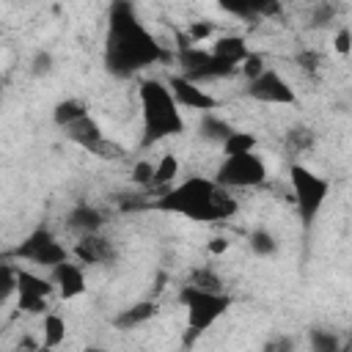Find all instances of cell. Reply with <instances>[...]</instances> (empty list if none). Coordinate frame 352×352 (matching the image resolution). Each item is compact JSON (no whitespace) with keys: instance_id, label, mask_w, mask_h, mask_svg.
<instances>
[{"instance_id":"6da1fadb","label":"cell","mask_w":352,"mask_h":352,"mask_svg":"<svg viewBox=\"0 0 352 352\" xmlns=\"http://www.w3.org/2000/svg\"><path fill=\"white\" fill-rule=\"evenodd\" d=\"M165 47L140 22L129 3H113L104 36V66L113 77H132L160 60H165Z\"/></svg>"},{"instance_id":"7a4b0ae2","label":"cell","mask_w":352,"mask_h":352,"mask_svg":"<svg viewBox=\"0 0 352 352\" xmlns=\"http://www.w3.org/2000/svg\"><path fill=\"white\" fill-rule=\"evenodd\" d=\"M151 206L157 212L182 214L195 223H217L236 214V198L206 176H187L176 187L165 190Z\"/></svg>"},{"instance_id":"3957f363","label":"cell","mask_w":352,"mask_h":352,"mask_svg":"<svg viewBox=\"0 0 352 352\" xmlns=\"http://www.w3.org/2000/svg\"><path fill=\"white\" fill-rule=\"evenodd\" d=\"M138 99H140V118H143V146H154L187 129L182 107L176 104L168 88V80H160V77L140 80Z\"/></svg>"},{"instance_id":"277c9868","label":"cell","mask_w":352,"mask_h":352,"mask_svg":"<svg viewBox=\"0 0 352 352\" xmlns=\"http://www.w3.org/2000/svg\"><path fill=\"white\" fill-rule=\"evenodd\" d=\"M179 302L187 311V338L184 341L190 344L192 338L204 336L220 316H226L234 300L226 292H220V294L217 292H201V289L184 283L179 289Z\"/></svg>"},{"instance_id":"5b68a950","label":"cell","mask_w":352,"mask_h":352,"mask_svg":"<svg viewBox=\"0 0 352 352\" xmlns=\"http://www.w3.org/2000/svg\"><path fill=\"white\" fill-rule=\"evenodd\" d=\"M289 184H292L297 214H300L302 226H311L330 195V182L324 176H319L316 170H311L308 165L292 162L289 165Z\"/></svg>"},{"instance_id":"8992f818","label":"cell","mask_w":352,"mask_h":352,"mask_svg":"<svg viewBox=\"0 0 352 352\" xmlns=\"http://www.w3.org/2000/svg\"><path fill=\"white\" fill-rule=\"evenodd\" d=\"M267 179V165L258 154H239V157H223V162L214 170V184L217 187H258Z\"/></svg>"},{"instance_id":"52a82bcc","label":"cell","mask_w":352,"mask_h":352,"mask_svg":"<svg viewBox=\"0 0 352 352\" xmlns=\"http://www.w3.org/2000/svg\"><path fill=\"white\" fill-rule=\"evenodd\" d=\"M176 63H179V74L192 80V82H204V80H217V77H231L236 69L223 63L220 58H214L209 50H198L190 44H179L176 47Z\"/></svg>"},{"instance_id":"ba28073f","label":"cell","mask_w":352,"mask_h":352,"mask_svg":"<svg viewBox=\"0 0 352 352\" xmlns=\"http://www.w3.org/2000/svg\"><path fill=\"white\" fill-rule=\"evenodd\" d=\"M14 256L22 258V261H33L38 267H58L63 261H69V250L55 239V234L50 228H36L30 231L16 248H14Z\"/></svg>"},{"instance_id":"9c48e42d","label":"cell","mask_w":352,"mask_h":352,"mask_svg":"<svg viewBox=\"0 0 352 352\" xmlns=\"http://www.w3.org/2000/svg\"><path fill=\"white\" fill-rule=\"evenodd\" d=\"M248 96L261 104H294L297 94L286 77H280L275 69H267L261 77L248 82Z\"/></svg>"},{"instance_id":"30bf717a","label":"cell","mask_w":352,"mask_h":352,"mask_svg":"<svg viewBox=\"0 0 352 352\" xmlns=\"http://www.w3.org/2000/svg\"><path fill=\"white\" fill-rule=\"evenodd\" d=\"M168 88H170V94H173V99H176L179 107H184V110H198L201 116H204V113H212V110L220 104V99H214V96L206 94L198 82H192V80H187V77H182V74L168 77Z\"/></svg>"},{"instance_id":"8fae6325","label":"cell","mask_w":352,"mask_h":352,"mask_svg":"<svg viewBox=\"0 0 352 352\" xmlns=\"http://www.w3.org/2000/svg\"><path fill=\"white\" fill-rule=\"evenodd\" d=\"M77 264H107L116 258V245L99 234H85L72 248Z\"/></svg>"},{"instance_id":"7c38bea8","label":"cell","mask_w":352,"mask_h":352,"mask_svg":"<svg viewBox=\"0 0 352 352\" xmlns=\"http://www.w3.org/2000/svg\"><path fill=\"white\" fill-rule=\"evenodd\" d=\"M50 280L55 283V289H58V294L63 300H74V297H80L85 292V272L74 261H63V264L52 267Z\"/></svg>"},{"instance_id":"4fadbf2b","label":"cell","mask_w":352,"mask_h":352,"mask_svg":"<svg viewBox=\"0 0 352 352\" xmlns=\"http://www.w3.org/2000/svg\"><path fill=\"white\" fill-rule=\"evenodd\" d=\"M209 52H212L214 58H220L223 63L239 69V66L245 63V58L250 55V47H248V41H245L242 36H236V33H223V36L214 38V44H212Z\"/></svg>"},{"instance_id":"5bb4252c","label":"cell","mask_w":352,"mask_h":352,"mask_svg":"<svg viewBox=\"0 0 352 352\" xmlns=\"http://www.w3.org/2000/svg\"><path fill=\"white\" fill-rule=\"evenodd\" d=\"M154 316H157V302H151V300H140V302H132V305L121 308V311L113 316V327L126 333V330H135V327L151 322Z\"/></svg>"},{"instance_id":"9a60e30c","label":"cell","mask_w":352,"mask_h":352,"mask_svg":"<svg viewBox=\"0 0 352 352\" xmlns=\"http://www.w3.org/2000/svg\"><path fill=\"white\" fill-rule=\"evenodd\" d=\"M66 138H69L72 143H77L80 148H85L88 154H94V151H96V146L104 140L102 126H99L91 116H85V118H80L77 124H72V126L66 129Z\"/></svg>"},{"instance_id":"2e32d148","label":"cell","mask_w":352,"mask_h":352,"mask_svg":"<svg viewBox=\"0 0 352 352\" xmlns=\"http://www.w3.org/2000/svg\"><path fill=\"white\" fill-rule=\"evenodd\" d=\"M66 220H69V228L80 231L82 236H85V234H99V228H102V223H104L102 212H99L96 206H88V204L74 206Z\"/></svg>"},{"instance_id":"e0dca14e","label":"cell","mask_w":352,"mask_h":352,"mask_svg":"<svg viewBox=\"0 0 352 352\" xmlns=\"http://www.w3.org/2000/svg\"><path fill=\"white\" fill-rule=\"evenodd\" d=\"M231 132H234V126H231L226 118L214 116V113H204L201 121H198V135H201L204 140H209V143H220V146H223V143L231 138Z\"/></svg>"},{"instance_id":"ac0fdd59","label":"cell","mask_w":352,"mask_h":352,"mask_svg":"<svg viewBox=\"0 0 352 352\" xmlns=\"http://www.w3.org/2000/svg\"><path fill=\"white\" fill-rule=\"evenodd\" d=\"M88 116V104L82 99H60L55 107H52V121L63 129H69L72 124H77L80 118Z\"/></svg>"},{"instance_id":"d6986e66","label":"cell","mask_w":352,"mask_h":352,"mask_svg":"<svg viewBox=\"0 0 352 352\" xmlns=\"http://www.w3.org/2000/svg\"><path fill=\"white\" fill-rule=\"evenodd\" d=\"M55 292V283L50 278H41L30 270H16V294H36V297H50Z\"/></svg>"},{"instance_id":"ffe728a7","label":"cell","mask_w":352,"mask_h":352,"mask_svg":"<svg viewBox=\"0 0 352 352\" xmlns=\"http://www.w3.org/2000/svg\"><path fill=\"white\" fill-rule=\"evenodd\" d=\"M66 341V319L60 314H44V322H41V344L55 349Z\"/></svg>"},{"instance_id":"44dd1931","label":"cell","mask_w":352,"mask_h":352,"mask_svg":"<svg viewBox=\"0 0 352 352\" xmlns=\"http://www.w3.org/2000/svg\"><path fill=\"white\" fill-rule=\"evenodd\" d=\"M256 135L253 132H245V129H234L231 138L220 146L226 157H239V154H253L256 151Z\"/></svg>"},{"instance_id":"7402d4cb","label":"cell","mask_w":352,"mask_h":352,"mask_svg":"<svg viewBox=\"0 0 352 352\" xmlns=\"http://www.w3.org/2000/svg\"><path fill=\"white\" fill-rule=\"evenodd\" d=\"M248 245H250V250H253L258 258H270V256L278 253V239L272 236V231H267V228H261V226L250 231Z\"/></svg>"},{"instance_id":"603a6c76","label":"cell","mask_w":352,"mask_h":352,"mask_svg":"<svg viewBox=\"0 0 352 352\" xmlns=\"http://www.w3.org/2000/svg\"><path fill=\"white\" fill-rule=\"evenodd\" d=\"M187 286H195V289H201V292H226L223 289V278L214 272V270H209V267H195V270H190V278H187Z\"/></svg>"},{"instance_id":"cb8c5ba5","label":"cell","mask_w":352,"mask_h":352,"mask_svg":"<svg viewBox=\"0 0 352 352\" xmlns=\"http://www.w3.org/2000/svg\"><path fill=\"white\" fill-rule=\"evenodd\" d=\"M308 346H311V352H344L338 336L333 330H324V327L308 330Z\"/></svg>"},{"instance_id":"d4e9b609","label":"cell","mask_w":352,"mask_h":352,"mask_svg":"<svg viewBox=\"0 0 352 352\" xmlns=\"http://www.w3.org/2000/svg\"><path fill=\"white\" fill-rule=\"evenodd\" d=\"M176 173H179V157L176 154H162L160 160H157V165H154V184L151 187H165V184H170L173 179H176Z\"/></svg>"},{"instance_id":"484cf974","label":"cell","mask_w":352,"mask_h":352,"mask_svg":"<svg viewBox=\"0 0 352 352\" xmlns=\"http://www.w3.org/2000/svg\"><path fill=\"white\" fill-rule=\"evenodd\" d=\"M239 69H242L245 80H248V82H253V80H256V77H261L270 66H267V60H264V55H261V52H250Z\"/></svg>"},{"instance_id":"4316f807","label":"cell","mask_w":352,"mask_h":352,"mask_svg":"<svg viewBox=\"0 0 352 352\" xmlns=\"http://www.w3.org/2000/svg\"><path fill=\"white\" fill-rule=\"evenodd\" d=\"M286 143L294 148V151H305L314 146V132L308 126H294L286 132Z\"/></svg>"},{"instance_id":"83f0119b","label":"cell","mask_w":352,"mask_h":352,"mask_svg":"<svg viewBox=\"0 0 352 352\" xmlns=\"http://www.w3.org/2000/svg\"><path fill=\"white\" fill-rule=\"evenodd\" d=\"M154 165L157 162H151V160H138L132 165V182L140 187H151L154 184Z\"/></svg>"},{"instance_id":"f1b7e54d","label":"cell","mask_w":352,"mask_h":352,"mask_svg":"<svg viewBox=\"0 0 352 352\" xmlns=\"http://www.w3.org/2000/svg\"><path fill=\"white\" fill-rule=\"evenodd\" d=\"M14 292H16V267L3 261L0 264V300H8Z\"/></svg>"},{"instance_id":"f546056e","label":"cell","mask_w":352,"mask_h":352,"mask_svg":"<svg viewBox=\"0 0 352 352\" xmlns=\"http://www.w3.org/2000/svg\"><path fill=\"white\" fill-rule=\"evenodd\" d=\"M16 308L25 314H50L47 297H36V294H16Z\"/></svg>"},{"instance_id":"4dcf8cb0","label":"cell","mask_w":352,"mask_h":352,"mask_svg":"<svg viewBox=\"0 0 352 352\" xmlns=\"http://www.w3.org/2000/svg\"><path fill=\"white\" fill-rule=\"evenodd\" d=\"M212 36H214V25H212V22H192V25L187 28V38H184V44L195 47V44H201L204 38H212Z\"/></svg>"},{"instance_id":"1f68e13d","label":"cell","mask_w":352,"mask_h":352,"mask_svg":"<svg viewBox=\"0 0 352 352\" xmlns=\"http://www.w3.org/2000/svg\"><path fill=\"white\" fill-rule=\"evenodd\" d=\"M30 72H33L36 77H44V74H50V72H52V52H47V50H38V52L33 55V60H30Z\"/></svg>"},{"instance_id":"d6a6232c","label":"cell","mask_w":352,"mask_h":352,"mask_svg":"<svg viewBox=\"0 0 352 352\" xmlns=\"http://www.w3.org/2000/svg\"><path fill=\"white\" fill-rule=\"evenodd\" d=\"M333 16H336V8H333L330 3L314 6V11H311V28H322V25L333 22Z\"/></svg>"},{"instance_id":"836d02e7","label":"cell","mask_w":352,"mask_h":352,"mask_svg":"<svg viewBox=\"0 0 352 352\" xmlns=\"http://www.w3.org/2000/svg\"><path fill=\"white\" fill-rule=\"evenodd\" d=\"M99 160H121L124 157V148L116 143V140H110V138H104L99 146H96V151H94Z\"/></svg>"},{"instance_id":"e575fe53","label":"cell","mask_w":352,"mask_h":352,"mask_svg":"<svg viewBox=\"0 0 352 352\" xmlns=\"http://www.w3.org/2000/svg\"><path fill=\"white\" fill-rule=\"evenodd\" d=\"M333 50L338 55H349L352 52V28H338L333 36Z\"/></svg>"},{"instance_id":"d590c367","label":"cell","mask_w":352,"mask_h":352,"mask_svg":"<svg viewBox=\"0 0 352 352\" xmlns=\"http://www.w3.org/2000/svg\"><path fill=\"white\" fill-rule=\"evenodd\" d=\"M297 63H300V69H305V72H316V66H319V55H316L314 50H302V52L297 55Z\"/></svg>"},{"instance_id":"8d00e7d4","label":"cell","mask_w":352,"mask_h":352,"mask_svg":"<svg viewBox=\"0 0 352 352\" xmlns=\"http://www.w3.org/2000/svg\"><path fill=\"white\" fill-rule=\"evenodd\" d=\"M264 352H292V338H275L264 346Z\"/></svg>"},{"instance_id":"74e56055","label":"cell","mask_w":352,"mask_h":352,"mask_svg":"<svg viewBox=\"0 0 352 352\" xmlns=\"http://www.w3.org/2000/svg\"><path fill=\"white\" fill-rule=\"evenodd\" d=\"M228 245H231V242H228L226 236H212V239H209V253H214V256H217V253H226Z\"/></svg>"},{"instance_id":"f35d334b","label":"cell","mask_w":352,"mask_h":352,"mask_svg":"<svg viewBox=\"0 0 352 352\" xmlns=\"http://www.w3.org/2000/svg\"><path fill=\"white\" fill-rule=\"evenodd\" d=\"M82 352H107V349H102V346H85Z\"/></svg>"},{"instance_id":"ab89813d","label":"cell","mask_w":352,"mask_h":352,"mask_svg":"<svg viewBox=\"0 0 352 352\" xmlns=\"http://www.w3.org/2000/svg\"><path fill=\"white\" fill-rule=\"evenodd\" d=\"M36 352H55V349H50V346H44V344H41V346H38Z\"/></svg>"}]
</instances>
